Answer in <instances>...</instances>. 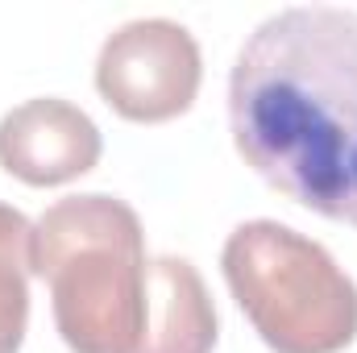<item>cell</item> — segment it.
<instances>
[{"mask_svg":"<svg viewBox=\"0 0 357 353\" xmlns=\"http://www.w3.org/2000/svg\"><path fill=\"white\" fill-rule=\"evenodd\" d=\"M237 154L287 200L357 229V13L291 4L229 71Z\"/></svg>","mask_w":357,"mask_h":353,"instance_id":"cell-1","label":"cell"},{"mask_svg":"<svg viewBox=\"0 0 357 353\" xmlns=\"http://www.w3.org/2000/svg\"><path fill=\"white\" fill-rule=\"evenodd\" d=\"M146 270L142 220L116 195H67L33 225V274L50 283L54 324L71 353H137Z\"/></svg>","mask_w":357,"mask_h":353,"instance_id":"cell-2","label":"cell"},{"mask_svg":"<svg viewBox=\"0 0 357 353\" xmlns=\"http://www.w3.org/2000/svg\"><path fill=\"white\" fill-rule=\"evenodd\" d=\"M225 283L274 353H341L357 337V283L337 258L278 220H245L229 233Z\"/></svg>","mask_w":357,"mask_h":353,"instance_id":"cell-3","label":"cell"},{"mask_svg":"<svg viewBox=\"0 0 357 353\" xmlns=\"http://www.w3.org/2000/svg\"><path fill=\"white\" fill-rule=\"evenodd\" d=\"M204 59L187 25L171 17H137L112 29L96 59V88L125 121H171L191 108Z\"/></svg>","mask_w":357,"mask_h":353,"instance_id":"cell-4","label":"cell"},{"mask_svg":"<svg viewBox=\"0 0 357 353\" xmlns=\"http://www.w3.org/2000/svg\"><path fill=\"white\" fill-rule=\"evenodd\" d=\"M104 137L88 112L59 96H38L0 117V167L29 187H59L100 163Z\"/></svg>","mask_w":357,"mask_h":353,"instance_id":"cell-5","label":"cell"},{"mask_svg":"<svg viewBox=\"0 0 357 353\" xmlns=\"http://www.w3.org/2000/svg\"><path fill=\"white\" fill-rule=\"evenodd\" d=\"M216 308L187 258H150L146 270V333L137 353H212Z\"/></svg>","mask_w":357,"mask_h":353,"instance_id":"cell-6","label":"cell"},{"mask_svg":"<svg viewBox=\"0 0 357 353\" xmlns=\"http://www.w3.org/2000/svg\"><path fill=\"white\" fill-rule=\"evenodd\" d=\"M33 225L13 204H0V353H17L29 324Z\"/></svg>","mask_w":357,"mask_h":353,"instance_id":"cell-7","label":"cell"}]
</instances>
